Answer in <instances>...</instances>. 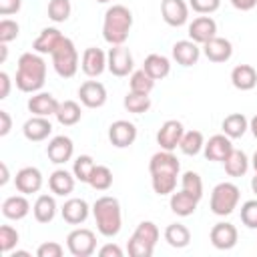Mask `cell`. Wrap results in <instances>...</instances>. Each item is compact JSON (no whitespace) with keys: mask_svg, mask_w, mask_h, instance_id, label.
<instances>
[{"mask_svg":"<svg viewBox=\"0 0 257 257\" xmlns=\"http://www.w3.org/2000/svg\"><path fill=\"white\" fill-rule=\"evenodd\" d=\"M181 189L201 201V197H203V179H201V175L195 173V171H185L181 175Z\"/></svg>","mask_w":257,"mask_h":257,"instance_id":"cell-41","label":"cell"},{"mask_svg":"<svg viewBox=\"0 0 257 257\" xmlns=\"http://www.w3.org/2000/svg\"><path fill=\"white\" fill-rule=\"evenodd\" d=\"M183 133H185L183 122L177 120V118H169L157 131V145L163 151H175L179 147L181 139H183Z\"/></svg>","mask_w":257,"mask_h":257,"instance_id":"cell-11","label":"cell"},{"mask_svg":"<svg viewBox=\"0 0 257 257\" xmlns=\"http://www.w3.org/2000/svg\"><path fill=\"white\" fill-rule=\"evenodd\" d=\"M171 54L175 58L177 64L181 66H193L199 62V56H201V48L197 42H193L191 38L187 40H177L171 48Z\"/></svg>","mask_w":257,"mask_h":257,"instance_id":"cell-21","label":"cell"},{"mask_svg":"<svg viewBox=\"0 0 257 257\" xmlns=\"http://www.w3.org/2000/svg\"><path fill=\"white\" fill-rule=\"evenodd\" d=\"M221 131L223 135H227L229 139H241L247 131H249V118L243 112H231L223 118L221 122Z\"/></svg>","mask_w":257,"mask_h":257,"instance_id":"cell-30","label":"cell"},{"mask_svg":"<svg viewBox=\"0 0 257 257\" xmlns=\"http://www.w3.org/2000/svg\"><path fill=\"white\" fill-rule=\"evenodd\" d=\"M54 116L62 126H72L82 118V108L76 100H62Z\"/></svg>","mask_w":257,"mask_h":257,"instance_id":"cell-34","label":"cell"},{"mask_svg":"<svg viewBox=\"0 0 257 257\" xmlns=\"http://www.w3.org/2000/svg\"><path fill=\"white\" fill-rule=\"evenodd\" d=\"M209 239H211V245L219 251H229L237 245V239H239V233H237V227L229 221H219L213 225L211 233H209Z\"/></svg>","mask_w":257,"mask_h":257,"instance_id":"cell-10","label":"cell"},{"mask_svg":"<svg viewBox=\"0 0 257 257\" xmlns=\"http://www.w3.org/2000/svg\"><path fill=\"white\" fill-rule=\"evenodd\" d=\"M96 2H100V4H106V2H110V0H96Z\"/></svg>","mask_w":257,"mask_h":257,"instance_id":"cell-59","label":"cell"},{"mask_svg":"<svg viewBox=\"0 0 257 257\" xmlns=\"http://www.w3.org/2000/svg\"><path fill=\"white\" fill-rule=\"evenodd\" d=\"M94 167H96V163H94V159L90 155H78L72 161V173H74L76 181H80V183H88Z\"/></svg>","mask_w":257,"mask_h":257,"instance_id":"cell-39","label":"cell"},{"mask_svg":"<svg viewBox=\"0 0 257 257\" xmlns=\"http://www.w3.org/2000/svg\"><path fill=\"white\" fill-rule=\"evenodd\" d=\"M42 173L40 169L36 167H22L16 177H14V185H16V191L22 193V195H32V193H38L42 189Z\"/></svg>","mask_w":257,"mask_h":257,"instance_id":"cell-19","label":"cell"},{"mask_svg":"<svg viewBox=\"0 0 257 257\" xmlns=\"http://www.w3.org/2000/svg\"><path fill=\"white\" fill-rule=\"evenodd\" d=\"M98 255L100 257H122V249L116 243H106L98 249Z\"/></svg>","mask_w":257,"mask_h":257,"instance_id":"cell-49","label":"cell"},{"mask_svg":"<svg viewBox=\"0 0 257 257\" xmlns=\"http://www.w3.org/2000/svg\"><path fill=\"white\" fill-rule=\"evenodd\" d=\"M249 131H251V135L257 139V114H255V116L249 120Z\"/></svg>","mask_w":257,"mask_h":257,"instance_id":"cell-54","label":"cell"},{"mask_svg":"<svg viewBox=\"0 0 257 257\" xmlns=\"http://www.w3.org/2000/svg\"><path fill=\"white\" fill-rule=\"evenodd\" d=\"M251 191L257 195V173H255V177L251 179Z\"/></svg>","mask_w":257,"mask_h":257,"instance_id":"cell-57","label":"cell"},{"mask_svg":"<svg viewBox=\"0 0 257 257\" xmlns=\"http://www.w3.org/2000/svg\"><path fill=\"white\" fill-rule=\"evenodd\" d=\"M12 128V118L8 114V110H0V137H6Z\"/></svg>","mask_w":257,"mask_h":257,"instance_id":"cell-51","label":"cell"},{"mask_svg":"<svg viewBox=\"0 0 257 257\" xmlns=\"http://www.w3.org/2000/svg\"><path fill=\"white\" fill-rule=\"evenodd\" d=\"M80 68L88 78H96L106 70V52L96 48V46H88L82 52L80 58Z\"/></svg>","mask_w":257,"mask_h":257,"instance_id":"cell-16","label":"cell"},{"mask_svg":"<svg viewBox=\"0 0 257 257\" xmlns=\"http://www.w3.org/2000/svg\"><path fill=\"white\" fill-rule=\"evenodd\" d=\"M149 173H151V185L153 191L159 197L171 195L177 187V177L181 173V163L173 155V151H159L149 161Z\"/></svg>","mask_w":257,"mask_h":257,"instance_id":"cell-1","label":"cell"},{"mask_svg":"<svg viewBox=\"0 0 257 257\" xmlns=\"http://www.w3.org/2000/svg\"><path fill=\"white\" fill-rule=\"evenodd\" d=\"M22 133L26 137V141L30 143H40L46 141L52 135V124L48 120V116H36L32 114L24 124H22Z\"/></svg>","mask_w":257,"mask_h":257,"instance_id":"cell-23","label":"cell"},{"mask_svg":"<svg viewBox=\"0 0 257 257\" xmlns=\"http://www.w3.org/2000/svg\"><path fill=\"white\" fill-rule=\"evenodd\" d=\"M128 88L133 92H141V94H151V90L155 88V78L149 76L143 68L141 70H133L131 78H128Z\"/></svg>","mask_w":257,"mask_h":257,"instance_id":"cell-37","label":"cell"},{"mask_svg":"<svg viewBox=\"0 0 257 257\" xmlns=\"http://www.w3.org/2000/svg\"><path fill=\"white\" fill-rule=\"evenodd\" d=\"M56 211H58L56 199L52 195H46V193L38 195V199L32 205V215H34V219L38 223H50L56 217Z\"/></svg>","mask_w":257,"mask_h":257,"instance_id":"cell-31","label":"cell"},{"mask_svg":"<svg viewBox=\"0 0 257 257\" xmlns=\"http://www.w3.org/2000/svg\"><path fill=\"white\" fill-rule=\"evenodd\" d=\"M62 38H64V34L58 28H54V26L42 28L40 34L36 36V40L32 42V50L38 54H52V50L58 46V42Z\"/></svg>","mask_w":257,"mask_h":257,"instance_id":"cell-28","label":"cell"},{"mask_svg":"<svg viewBox=\"0 0 257 257\" xmlns=\"http://www.w3.org/2000/svg\"><path fill=\"white\" fill-rule=\"evenodd\" d=\"M223 165H225V173H227L229 177H243V175L249 171L251 161H249V157H247L243 151L233 149L231 155L223 161Z\"/></svg>","mask_w":257,"mask_h":257,"instance_id":"cell-33","label":"cell"},{"mask_svg":"<svg viewBox=\"0 0 257 257\" xmlns=\"http://www.w3.org/2000/svg\"><path fill=\"white\" fill-rule=\"evenodd\" d=\"M251 167L255 169V173H257V151L253 153V157H251Z\"/></svg>","mask_w":257,"mask_h":257,"instance_id":"cell-58","label":"cell"},{"mask_svg":"<svg viewBox=\"0 0 257 257\" xmlns=\"http://www.w3.org/2000/svg\"><path fill=\"white\" fill-rule=\"evenodd\" d=\"M0 169H2V177H0V185H6V183L10 181V173H8V167H6V163H2V165H0Z\"/></svg>","mask_w":257,"mask_h":257,"instance_id":"cell-53","label":"cell"},{"mask_svg":"<svg viewBox=\"0 0 257 257\" xmlns=\"http://www.w3.org/2000/svg\"><path fill=\"white\" fill-rule=\"evenodd\" d=\"M159 227L153 221H141L126 243V251L131 257H151L155 245L159 241Z\"/></svg>","mask_w":257,"mask_h":257,"instance_id":"cell-5","label":"cell"},{"mask_svg":"<svg viewBox=\"0 0 257 257\" xmlns=\"http://www.w3.org/2000/svg\"><path fill=\"white\" fill-rule=\"evenodd\" d=\"M231 4L241 10V12H247V10H253L257 6V0H231Z\"/></svg>","mask_w":257,"mask_h":257,"instance_id":"cell-52","label":"cell"},{"mask_svg":"<svg viewBox=\"0 0 257 257\" xmlns=\"http://www.w3.org/2000/svg\"><path fill=\"white\" fill-rule=\"evenodd\" d=\"M20 235L12 225H2L0 227V249L2 253H12V249L18 245Z\"/></svg>","mask_w":257,"mask_h":257,"instance_id":"cell-43","label":"cell"},{"mask_svg":"<svg viewBox=\"0 0 257 257\" xmlns=\"http://www.w3.org/2000/svg\"><path fill=\"white\" fill-rule=\"evenodd\" d=\"M143 70H145L149 76H153L155 80H161V78L169 76V72H171V60H169L167 56H163V54L153 52V54H149V56L145 58Z\"/></svg>","mask_w":257,"mask_h":257,"instance_id":"cell-32","label":"cell"},{"mask_svg":"<svg viewBox=\"0 0 257 257\" xmlns=\"http://www.w3.org/2000/svg\"><path fill=\"white\" fill-rule=\"evenodd\" d=\"M16 86L22 92H38L46 82V60L38 52H24L16 66Z\"/></svg>","mask_w":257,"mask_h":257,"instance_id":"cell-2","label":"cell"},{"mask_svg":"<svg viewBox=\"0 0 257 257\" xmlns=\"http://www.w3.org/2000/svg\"><path fill=\"white\" fill-rule=\"evenodd\" d=\"M106 70L112 76H128L135 70V60L131 50L124 44H116L110 46V50L106 52Z\"/></svg>","mask_w":257,"mask_h":257,"instance_id":"cell-9","label":"cell"},{"mask_svg":"<svg viewBox=\"0 0 257 257\" xmlns=\"http://www.w3.org/2000/svg\"><path fill=\"white\" fill-rule=\"evenodd\" d=\"M197 205H199V199L189 195L187 191H173L171 193V199H169V207L171 211L177 215V217H189L197 211Z\"/></svg>","mask_w":257,"mask_h":257,"instance_id":"cell-26","label":"cell"},{"mask_svg":"<svg viewBox=\"0 0 257 257\" xmlns=\"http://www.w3.org/2000/svg\"><path fill=\"white\" fill-rule=\"evenodd\" d=\"M161 16L169 26L179 28V26L187 24V20H189V2H185V0H163L161 2Z\"/></svg>","mask_w":257,"mask_h":257,"instance_id":"cell-15","label":"cell"},{"mask_svg":"<svg viewBox=\"0 0 257 257\" xmlns=\"http://www.w3.org/2000/svg\"><path fill=\"white\" fill-rule=\"evenodd\" d=\"M66 249L72 257H90L96 251V235L86 227H76L66 235Z\"/></svg>","mask_w":257,"mask_h":257,"instance_id":"cell-8","label":"cell"},{"mask_svg":"<svg viewBox=\"0 0 257 257\" xmlns=\"http://www.w3.org/2000/svg\"><path fill=\"white\" fill-rule=\"evenodd\" d=\"M10 257H30V253L28 251H14V253H10Z\"/></svg>","mask_w":257,"mask_h":257,"instance_id":"cell-56","label":"cell"},{"mask_svg":"<svg viewBox=\"0 0 257 257\" xmlns=\"http://www.w3.org/2000/svg\"><path fill=\"white\" fill-rule=\"evenodd\" d=\"M74 185H76V177L66 169H56L48 177V187L56 197H68L74 191Z\"/></svg>","mask_w":257,"mask_h":257,"instance_id":"cell-25","label":"cell"},{"mask_svg":"<svg viewBox=\"0 0 257 257\" xmlns=\"http://www.w3.org/2000/svg\"><path fill=\"white\" fill-rule=\"evenodd\" d=\"M78 98L86 108H100L106 102V88L98 80H86L78 86Z\"/></svg>","mask_w":257,"mask_h":257,"instance_id":"cell-18","label":"cell"},{"mask_svg":"<svg viewBox=\"0 0 257 257\" xmlns=\"http://www.w3.org/2000/svg\"><path fill=\"white\" fill-rule=\"evenodd\" d=\"M203 54L211 60V62H227L233 56V44L231 40L223 38V36H213L211 40H207L203 44Z\"/></svg>","mask_w":257,"mask_h":257,"instance_id":"cell-20","label":"cell"},{"mask_svg":"<svg viewBox=\"0 0 257 257\" xmlns=\"http://www.w3.org/2000/svg\"><path fill=\"white\" fill-rule=\"evenodd\" d=\"M131 28H133V12L124 4H112L110 8H106L102 20V38L110 46L124 44Z\"/></svg>","mask_w":257,"mask_h":257,"instance_id":"cell-4","label":"cell"},{"mask_svg":"<svg viewBox=\"0 0 257 257\" xmlns=\"http://www.w3.org/2000/svg\"><path fill=\"white\" fill-rule=\"evenodd\" d=\"M187 34H189V38H191L193 42L205 44L207 40H211L213 36H217V22H215L209 14L197 16V18H193V22L189 24Z\"/></svg>","mask_w":257,"mask_h":257,"instance_id":"cell-17","label":"cell"},{"mask_svg":"<svg viewBox=\"0 0 257 257\" xmlns=\"http://www.w3.org/2000/svg\"><path fill=\"white\" fill-rule=\"evenodd\" d=\"M22 8V0H0V16H12Z\"/></svg>","mask_w":257,"mask_h":257,"instance_id":"cell-48","label":"cell"},{"mask_svg":"<svg viewBox=\"0 0 257 257\" xmlns=\"http://www.w3.org/2000/svg\"><path fill=\"white\" fill-rule=\"evenodd\" d=\"M165 241L175 249H183L191 243V231L183 223H171L165 229Z\"/></svg>","mask_w":257,"mask_h":257,"instance_id":"cell-35","label":"cell"},{"mask_svg":"<svg viewBox=\"0 0 257 257\" xmlns=\"http://www.w3.org/2000/svg\"><path fill=\"white\" fill-rule=\"evenodd\" d=\"M6 56H8V46L0 42V62H4V60H6Z\"/></svg>","mask_w":257,"mask_h":257,"instance_id":"cell-55","label":"cell"},{"mask_svg":"<svg viewBox=\"0 0 257 257\" xmlns=\"http://www.w3.org/2000/svg\"><path fill=\"white\" fill-rule=\"evenodd\" d=\"M108 141L116 149H126L137 141V126L131 120L118 118L108 126Z\"/></svg>","mask_w":257,"mask_h":257,"instance_id":"cell-12","label":"cell"},{"mask_svg":"<svg viewBox=\"0 0 257 257\" xmlns=\"http://www.w3.org/2000/svg\"><path fill=\"white\" fill-rule=\"evenodd\" d=\"M92 217L96 223V231L106 239L116 237L122 229V211L116 197L110 195L98 197L92 203Z\"/></svg>","mask_w":257,"mask_h":257,"instance_id":"cell-3","label":"cell"},{"mask_svg":"<svg viewBox=\"0 0 257 257\" xmlns=\"http://www.w3.org/2000/svg\"><path fill=\"white\" fill-rule=\"evenodd\" d=\"M32 209H30V203H28V199H26V195H10V197H6L4 199V203H2V215L6 217V219H10V221H20V219H24L28 213H30Z\"/></svg>","mask_w":257,"mask_h":257,"instance_id":"cell-27","label":"cell"},{"mask_svg":"<svg viewBox=\"0 0 257 257\" xmlns=\"http://www.w3.org/2000/svg\"><path fill=\"white\" fill-rule=\"evenodd\" d=\"M20 34V24L12 18H2L0 20V42L8 44L12 40H16Z\"/></svg>","mask_w":257,"mask_h":257,"instance_id":"cell-44","label":"cell"},{"mask_svg":"<svg viewBox=\"0 0 257 257\" xmlns=\"http://www.w3.org/2000/svg\"><path fill=\"white\" fill-rule=\"evenodd\" d=\"M88 213H90L88 203L84 199H78V197L64 201V205L60 207V215L68 225H82L88 219Z\"/></svg>","mask_w":257,"mask_h":257,"instance_id":"cell-24","label":"cell"},{"mask_svg":"<svg viewBox=\"0 0 257 257\" xmlns=\"http://www.w3.org/2000/svg\"><path fill=\"white\" fill-rule=\"evenodd\" d=\"M62 253H64V247L56 241H46V243L38 245V249H36L38 257H62Z\"/></svg>","mask_w":257,"mask_h":257,"instance_id":"cell-47","label":"cell"},{"mask_svg":"<svg viewBox=\"0 0 257 257\" xmlns=\"http://www.w3.org/2000/svg\"><path fill=\"white\" fill-rule=\"evenodd\" d=\"M239 199H241V191L235 183H229V181H223V183H217L211 191V201H209V209L213 215L217 217H227L231 215L237 205H239Z\"/></svg>","mask_w":257,"mask_h":257,"instance_id":"cell-6","label":"cell"},{"mask_svg":"<svg viewBox=\"0 0 257 257\" xmlns=\"http://www.w3.org/2000/svg\"><path fill=\"white\" fill-rule=\"evenodd\" d=\"M10 84H12V80H10V76H8V72H0V98L4 100V98H8V94H10Z\"/></svg>","mask_w":257,"mask_h":257,"instance_id":"cell-50","label":"cell"},{"mask_svg":"<svg viewBox=\"0 0 257 257\" xmlns=\"http://www.w3.org/2000/svg\"><path fill=\"white\" fill-rule=\"evenodd\" d=\"M46 155H48L50 163H54V165L68 163L72 159V155H74V143H72V139L66 137V135L52 137L48 141V145H46Z\"/></svg>","mask_w":257,"mask_h":257,"instance_id":"cell-13","label":"cell"},{"mask_svg":"<svg viewBox=\"0 0 257 257\" xmlns=\"http://www.w3.org/2000/svg\"><path fill=\"white\" fill-rule=\"evenodd\" d=\"M231 84L237 90H253L257 86V70L251 64H237L231 70Z\"/></svg>","mask_w":257,"mask_h":257,"instance_id":"cell-29","label":"cell"},{"mask_svg":"<svg viewBox=\"0 0 257 257\" xmlns=\"http://www.w3.org/2000/svg\"><path fill=\"white\" fill-rule=\"evenodd\" d=\"M233 139H229L227 135H213L209 141H205V147H203V155H205V159L207 161H213V163H223L229 155H231V151L235 149L233 147V143H231Z\"/></svg>","mask_w":257,"mask_h":257,"instance_id":"cell-14","label":"cell"},{"mask_svg":"<svg viewBox=\"0 0 257 257\" xmlns=\"http://www.w3.org/2000/svg\"><path fill=\"white\" fill-rule=\"evenodd\" d=\"M203 147H205V137H203L201 131L193 128V131H185L183 133V139L179 143V149H181L183 155L195 157V155H199L203 151Z\"/></svg>","mask_w":257,"mask_h":257,"instance_id":"cell-36","label":"cell"},{"mask_svg":"<svg viewBox=\"0 0 257 257\" xmlns=\"http://www.w3.org/2000/svg\"><path fill=\"white\" fill-rule=\"evenodd\" d=\"M72 12V4L70 0H50L48 2V18L56 24L60 22H66L68 16Z\"/></svg>","mask_w":257,"mask_h":257,"instance_id":"cell-42","label":"cell"},{"mask_svg":"<svg viewBox=\"0 0 257 257\" xmlns=\"http://www.w3.org/2000/svg\"><path fill=\"white\" fill-rule=\"evenodd\" d=\"M241 223L247 229H257V199H249L241 205Z\"/></svg>","mask_w":257,"mask_h":257,"instance_id":"cell-45","label":"cell"},{"mask_svg":"<svg viewBox=\"0 0 257 257\" xmlns=\"http://www.w3.org/2000/svg\"><path fill=\"white\" fill-rule=\"evenodd\" d=\"M122 104H124V108H126L128 112H133V114H143V112H147V110L151 108V96H149V94H141V92L128 90L126 96H124V100H122Z\"/></svg>","mask_w":257,"mask_h":257,"instance_id":"cell-38","label":"cell"},{"mask_svg":"<svg viewBox=\"0 0 257 257\" xmlns=\"http://www.w3.org/2000/svg\"><path fill=\"white\" fill-rule=\"evenodd\" d=\"M58 100H56V96L54 94H50V92H34L30 98H28V102H26V106H28V110L32 112V114H36V116H54L56 114V110H58Z\"/></svg>","mask_w":257,"mask_h":257,"instance_id":"cell-22","label":"cell"},{"mask_svg":"<svg viewBox=\"0 0 257 257\" xmlns=\"http://www.w3.org/2000/svg\"><path fill=\"white\" fill-rule=\"evenodd\" d=\"M88 185L94 191H108L112 187V171L106 165H96L88 179Z\"/></svg>","mask_w":257,"mask_h":257,"instance_id":"cell-40","label":"cell"},{"mask_svg":"<svg viewBox=\"0 0 257 257\" xmlns=\"http://www.w3.org/2000/svg\"><path fill=\"white\" fill-rule=\"evenodd\" d=\"M221 0H189V8H193L197 14H213L219 10Z\"/></svg>","mask_w":257,"mask_h":257,"instance_id":"cell-46","label":"cell"},{"mask_svg":"<svg viewBox=\"0 0 257 257\" xmlns=\"http://www.w3.org/2000/svg\"><path fill=\"white\" fill-rule=\"evenodd\" d=\"M50 56H52V66L60 78H72L76 74V70L80 66L78 64V50L68 36H64L58 42V46L52 50Z\"/></svg>","mask_w":257,"mask_h":257,"instance_id":"cell-7","label":"cell"}]
</instances>
